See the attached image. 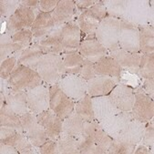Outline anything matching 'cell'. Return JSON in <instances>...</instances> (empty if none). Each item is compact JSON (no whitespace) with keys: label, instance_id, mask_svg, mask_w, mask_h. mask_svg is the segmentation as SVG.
I'll use <instances>...</instances> for the list:
<instances>
[{"label":"cell","instance_id":"obj_1","mask_svg":"<svg viewBox=\"0 0 154 154\" xmlns=\"http://www.w3.org/2000/svg\"><path fill=\"white\" fill-rule=\"evenodd\" d=\"M135 26H153V5L148 0H127L124 13L120 17Z\"/></svg>","mask_w":154,"mask_h":154},{"label":"cell","instance_id":"obj_2","mask_svg":"<svg viewBox=\"0 0 154 154\" xmlns=\"http://www.w3.org/2000/svg\"><path fill=\"white\" fill-rule=\"evenodd\" d=\"M37 71L45 83L50 86L57 85L65 76L62 55L44 54L38 62Z\"/></svg>","mask_w":154,"mask_h":154},{"label":"cell","instance_id":"obj_3","mask_svg":"<svg viewBox=\"0 0 154 154\" xmlns=\"http://www.w3.org/2000/svg\"><path fill=\"white\" fill-rule=\"evenodd\" d=\"M44 81L37 70L17 62L12 71L8 83L9 88L15 90L27 91L42 84Z\"/></svg>","mask_w":154,"mask_h":154},{"label":"cell","instance_id":"obj_4","mask_svg":"<svg viewBox=\"0 0 154 154\" xmlns=\"http://www.w3.org/2000/svg\"><path fill=\"white\" fill-rule=\"evenodd\" d=\"M120 29V19L107 17L97 28L96 39L109 51L112 52L119 48V36Z\"/></svg>","mask_w":154,"mask_h":154},{"label":"cell","instance_id":"obj_5","mask_svg":"<svg viewBox=\"0 0 154 154\" xmlns=\"http://www.w3.org/2000/svg\"><path fill=\"white\" fill-rule=\"evenodd\" d=\"M75 103L58 85L49 86V109L62 120L75 110Z\"/></svg>","mask_w":154,"mask_h":154},{"label":"cell","instance_id":"obj_6","mask_svg":"<svg viewBox=\"0 0 154 154\" xmlns=\"http://www.w3.org/2000/svg\"><path fill=\"white\" fill-rule=\"evenodd\" d=\"M20 119L24 133L37 149L48 140L44 128L37 119V115L31 111H28L20 116Z\"/></svg>","mask_w":154,"mask_h":154},{"label":"cell","instance_id":"obj_7","mask_svg":"<svg viewBox=\"0 0 154 154\" xmlns=\"http://www.w3.org/2000/svg\"><path fill=\"white\" fill-rule=\"evenodd\" d=\"M1 92L5 96V104L19 117L30 111L27 106L26 92L9 88L8 80L1 79Z\"/></svg>","mask_w":154,"mask_h":154},{"label":"cell","instance_id":"obj_8","mask_svg":"<svg viewBox=\"0 0 154 154\" xmlns=\"http://www.w3.org/2000/svg\"><path fill=\"white\" fill-rule=\"evenodd\" d=\"M49 86L43 82L34 88L26 91L28 109L35 115L49 109Z\"/></svg>","mask_w":154,"mask_h":154},{"label":"cell","instance_id":"obj_9","mask_svg":"<svg viewBox=\"0 0 154 154\" xmlns=\"http://www.w3.org/2000/svg\"><path fill=\"white\" fill-rule=\"evenodd\" d=\"M36 13L25 7H21L9 17L6 25V32L11 37L24 29H29L36 19Z\"/></svg>","mask_w":154,"mask_h":154},{"label":"cell","instance_id":"obj_10","mask_svg":"<svg viewBox=\"0 0 154 154\" xmlns=\"http://www.w3.org/2000/svg\"><path fill=\"white\" fill-rule=\"evenodd\" d=\"M119 48L132 53H140V37L138 26L120 19V29L119 36Z\"/></svg>","mask_w":154,"mask_h":154},{"label":"cell","instance_id":"obj_11","mask_svg":"<svg viewBox=\"0 0 154 154\" xmlns=\"http://www.w3.org/2000/svg\"><path fill=\"white\" fill-rule=\"evenodd\" d=\"M135 100L131 109V113L135 119L143 123L151 120L154 116V103L147 94L144 93L141 88L134 90Z\"/></svg>","mask_w":154,"mask_h":154},{"label":"cell","instance_id":"obj_12","mask_svg":"<svg viewBox=\"0 0 154 154\" xmlns=\"http://www.w3.org/2000/svg\"><path fill=\"white\" fill-rule=\"evenodd\" d=\"M64 93L75 102L87 94V80L79 75H65L57 84Z\"/></svg>","mask_w":154,"mask_h":154},{"label":"cell","instance_id":"obj_13","mask_svg":"<svg viewBox=\"0 0 154 154\" xmlns=\"http://www.w3.org/2000/svg\"><path fill=\"white\" fill-rule=\"evenodd\" d=\"M81 33V30L76 21H71L62 26V55L79 52L80 44L83 40Z\"/></svg>","mask_w":154,"mask_h":154},{"label":"cell","instance_id":"obj_14","mask_svg":"<svg viewBox=\"0 0 154 154\" xmlns=\"http://www.w3.org/2000/svg\"><path fill=\"white\" fill-rule=\"evenodd\" d=\"M133 119L131 111H120L100 121L99 124L110 138L115 140Z\"/></svg>","mask_w":154,"mask_h":154},{"label":"cell","instance_id":"obj_15","mask_svg":"<svg viewBox=\"0 0 154 154\" xmlns=\"http://www.w3.org/2000/svg\"><path fill=\"white\" fill-rule=\"evenodd\" d=\"M118 78L96 75L93 79L87 81V93L91 97L108 96L116 85L119 83Z\"/></svg>","mask_w":154,"mask_h":154},{"label":"cell","instance_id":"obj_16","mask_svg":"<svg viewBox=\"0 0 154 154\" xmlns=\"http://www.w3.org/2000/svg\"><path fill=\"white\" fill-rule=\"evenodd\" d=\"M109 96L120 111H131L135 100V93L132 88L119 82Z\"/></svg>","mask_w":154,"mask_h":154},{"label":"cell","instance_id":"obj_17","mask_svg":"<svg viewBox=\"0 0 154 154\" xmlns=\"http://www.w3.org/2000/svg\"><path fill=\"white\" fill-rule=\"evenodd\" d=\"M50 14L57 27H61L71 21H76L78 17L75 2L72 0H60Z\"/></svg>","mask_w":154,"mask_h":154},{"label":"cell","instance_id":"obj_18","mask_svg":"<svg viewBox=\"0 0 154 154\" xmlns=\"http://www.w3.org/2000/svg\"><path fill=\"white\" fill-rule=\"evenodd\" d=\"M37 119L44 128L48 138L57 140L59 134L62 132L63 120L58 118L50 109L38 114Z\"/></svg>","mask_w":154,"mask_h":154},{"label":"cell","instance_id":"obj_19","mask_svg":"<svg viewBox=\"0 0 154 154\" xmlns=\"http://www.w3.org/2000/svg\"><path fill=\"white\" fill-rule=\"evenodd\" d=\"M57 28L50 13L40 12L33 22L30 30L33 34V43L38 42Z\"/></svg>","mask_w":154,"mask_h":154},{"label":"cell","instance_id":"obj_20","mask_svg":"<svg viewBox=\"0 0 154 154\" xmlns=\"http://www.w3.org/2000/svg\"><path fill=\"white\" fill-rule=\"evenodd\" d=\"M146 123H143L138 119H131L128 125L124 128L119 136L115 139V140L123 142L128 145L136 146L140 143L142 140V136L144 133Z\"/></svg>","mask_w":154,"mask_h":154},{"label":"cell","instance_id":"obj_21","mask_svg":"<svg viewBox=\"0 0 154 154\" xmlns=\"http://www.w3.org/2000/svg\"><path fill=\"white\" fill-rule=\"evenodd\" d=\"M79 53L83 57V58L93 63L98 62L99 60L109 55V51L96 39V38L83 39L80 44Z\"/></svg>","mask_w":154,"mask_h":154},{"label":"cell","instance_id":"obj_22","mask_svg":"<svg viewBox=\"0 0 154 154\" xmlns=\"http://www.w3.org/2000/svg\"><path fill=\"white\" fill-rule=\"evenodd\" d=\"M109 56L119 64L122 70L125 69L132 74L139 73L140 53H132L119 48L115 51L109 52Z\"/></svg>","mask_w":154,"mask_h":154},{"label":"cell","instance_id":"obj_23","mask_svg":"<svg viewBox=\"0 0 154 154\" xmlns=\"http://www.w3.org/2000/svg\"><path fill=\"white\" fill-rule=\"evenodd\" d=\"M92 107L95 120L100 122L114 114L120 112V110L114 105L109 96H100L91 98Z\"/></svg>","mask_w":154,"mask_h":154},{"label":"cell","instance_id":"obj_24","mask_svg":"<svg viewBox=\"0 0 154 154\" xmlns=\"http://www.w3.org/2000/svg\"><path fill=\"white\" fill-rule=\"evenodd\" d=\"M62 26L56 28L49 35L39 40V47L41 48L44 54H57L62 55L63 44H62V34H61Z\"/></svg>","mask_w":154,"mask_h":154},{"label":"cell","instance_id":"obj_25","mask_svg":"<svg viewBox=\"0 0 154 154\" xmlns=\"http://www.w3.org/2000/svg\"><path fill=\"white\" fill-rule=\"evenodd\" d=\"M84 131L85 134H87L92 140H93L96 144L102 147L106 152L108 148L109 147L110 143L112 142L113 139L110 138L100 126L98 121H92L88 122L84 121Z\"/></svg>","mask_w":154,"mask_h":154},{"label":"cell","instance_id":"obj_26","mask_svg":"<svg viewBox=\"0 0 154 154\" xmlns=\"http://www.w3.org/2000/svg\"><path fill=\"white\" fill-rule=\"evenodd\" d=\"M43 56L44 53L38 43H32L28 48L20 52L16 57L17 58L18 63L37 70L38 62Z\"/></svg>","mask_w":154,"mask_h":154},{"label":"cell","instance_id":"obj_27","mask_svg":"<svg viewBox=\"0 0 154 154\" xmlns=\"http://www.w3.org/2000/svg\"><path fill=\"white\" fill-rule=\"evenodd\" d=\"M102 20L100 19L89 8L82 11L76 19L81 32L86 36L95 35L97 28Z\"/></svg>","mask_w":154,"mask_h":154},{"label":"cell","instance_id":"obj_28","mask_svg":"<svg viewBox=\"0 0 154 154\" xmlns=\"http://www.w3.org/2000/svg\"><path fill=\"white\" fill-rule=\"evenodd\" d=\"M96 75H104L120 79L122 69L117 61L109 55L104 57L94 64Z\"/></svg>","mask_w":154,"mask_h":154},{"label":"cell","instance_id":"obj_29","mask_svg":"<svg viewBox=\"0 0 154 154\" xmlns=\"http://www.w3.org/2000/svg\"><path fill=\"white\" fill-rule=\"evenodd\" d=\"M140 37V51L143 54H150L154 51V28L150 25L138 26Z\"/></svg>","mask_w":154,"mask_h":154},{"label":"cell","instance_id":"obj_30","mask_svg":"<svg viewBox=\"0 0 154 154\" xmlns=\"http://www.w3.org/2000/svg\"><path fill=\"white\" fill-rule=\"evenodd\" d=\"M0 127L14 129L21 133H24L20 117L6 104L3 107H0Z\"/></svg>","mask_w":154,"mask_h":154},{"label":"cell","instance_id":"obj_31","mask_svg":"<svg viewBox=\"0 0 154 154\" xmlns=\"http://www.w3.org/2000/svg\"><path fill=\"white\" fill-rule=\"evenodd\" d=\"M84 121L80 118V116L74 110L68 118L63 120L62 123V131L68 133L71 136L79 138L84 131Z\"/></svg>","mask_w":154,"mask_h":154},{"label":"cell","instance_id":"obj_32","mask_svg":"<svg viewBox=\"0 0 154 154\" xmlns=\"http://www.w3.org/2000/svg\"><path fill=\"white\" fill-rule=\"evenodd\" d=\"M56 141L59 154H79L78 138L62 131Z\"/></svg>","mask_w":154,"mask_h":154},{"label":"cell","instance_id":"obj_33","mask_svg":"<svg viewBox=\"0 0 154 154\" xmlns=\"http://www.w3.org/2000/svg\"><path fill=\"white\" fill-rule=\"evenodd\" d=\"M65 75H79L83 64L84 58L79 53L62 55Z\"/></svg>","mask_w":154,"mask_h":154},{"label":"cell","instance_id":"obj_34","mask_svg":"<svg viewBox=\"0 0 154 154\" xmlns=\"http://www.w3.org/2000/svg\"><path fill=\"white\" fill-rule=\"evenodd\" d=\"M75 111L80 116L83 121H95L91 97L88 93L82 99H80L79 101L75 103Z\"/></svg>","mask_w":154,"mask_h":154},{"label":"cell","instance_id":"obj_35","mask_svg":"<svg viewBox=\"0 0 154 154\" xmlns=\"http://www.w3.org/2000/svg\"><path fill=\"white\" fill-rule=\"evenodd\" d=\"M11 38L15 48L14 57H17L20 52H22L33 43V34L30 28L21 30V31L13 35Z\"/></svg>","mask_w":154,"mask_h":154},{"label":"cell","instance_id":"obj_36","mask_svg":"<svg viewBox=\"0 0 154 154\" xmlns=\"http://www.w3.org/2000/svg\"><path fill=\"white\" fill-rule=\"evenodd\" d=\"M79 154H107L106 150L96 144L87 134H82L78 138Z\"/></svg>","mask_w":154,"mask_h":154},{"label":"cell","instance_id":"obj_37","mask_svg":"<svg viewBox=\"0 0 154 154\" xmlns=\"http://www.w3.org/2000/svg\"><path fill=\"white\" fill-rule=\"evenodd\" d=\"M144 79H153L154 78V54L140 53L139 73Z\"/></svg>","mask_w":154,"mask_h":154},{"label":"cell","instance_id":"obj_38","mask_svg":"<svg viewBox=\"0 0 154 154\" xmlns=\"http://www.w3.org/2000/svg\"><path fill=\"white\" fill-rule=\"evenodd\" d=\"M12 146H14L20 154H33V153H38L36 151V147L31 143L26 137L25 133L17 132L14 141L12 143Z\"/></svg>","mask_w":154,"mask_h":154},{"label":"cell","instance_id":"obj_39","mask_svg":"<svg viewBox=\"0 0 154 154\" xmlns=\"http://www.w3.org/2000/svg\"><path fill=\"white\" fill-rule=\"evenodd\" d=\"M103 4L106 8L108 17L120 19L124 13L127 0H107L103 1Z\"/></svg>","mask_w":154,"mask_h":154},{"label":"cell","instance_id":"obj_40","mask_svg":"<svg viewBox=\"0 0 154 154\" xmlns=\"http://www.w3.org/2000/svg\"><path fill=\"white\" fill-rule=\"evenodd\" d=\"M14 54L15 48L11 36L7 32L2 33L1 38H0V60H1V62L14 56Z\"/></svg>","mask_w":154,"mask_h":154},{"label":"cell","instance_id":"obj_41","mask_svg":"<svg viewBox=\"0 0 154 154\" xmlns=\"http://www.w3.org/2000/svg\"><path fill=\"white\" fill-rule=\"evenodd\" d=\"M20 8V0H1L0 1V13L1 17L7 18L9 17Z\"/></svg>","mask_w":154,"mask_h":154},{"label":"cell","instance_id":"obj_42","mask_svg":"<svg viewBox=\"0 0 154 154\" xmlns=\"http://www.w3.org/2000/svg\"><path fill=\"white\" fill-rule=\"evenodd\" d=\"M136 146L128 145L113 140L107 149V154H132Z\"/></svg>","mask_w":154,"mask_h":154},{"label":"cell","instance_id":"obj_43","mask_svg":"<svg viewBox=\"0 0 154 154\" xmlns=\"http://www.w3.org/2000/svg\"><path fill=\"white\" fill-rule=\"evenodd\" d=\"M17 64V58L14 56L5 59L3 62H1V65H0V76H1V79L8 80Z\"/></svg>","mask_w":154,"mask_h":154},{"label":"cell","instance_id":"obj_44","mask_svg":"<svg viewBox=\"0 0 154 154\" xmlns=\"http://www.w3.org/2000/svg\"><path fill=\"white\" fill-rule=\"evenodd\" d=\"M140 143L146 145L149 148H151V150L153 149V144H154V125L153 120H149L146 123L144 133L142 136V140Z\"/></svg>","mask_w":154,"mask_h":154},{"label":"cell","instance_id":"obj_45","mask_svg":"<svg viewBox=\"0 0 154 154\" xmlns=\"http://www.w3.org/2000/svg\"><path fill=\"white\" fill-rule=\"evenodd\" d=\"M94 64L95 63L84 58L83 64H82V67H81V69H80V72L79 75L87 81L91 79H93L96 76Z\"/></svg>","mask_w":154,"mask_h":154},{"label":"cell","instance_id":"obj_46","mask_svg":"<svg viewBox=\"0 0 154 154\" xmlns=\"http://www.w3.org/2000/svg\"><path fill=\"white\" fill-rule=\"evenodd\" d=\"M37 149L38 150V153L40 154H59L57 141L50 140V139L45 141Z\"/></svg>","mask_w":154,"mask_h":154},{"label":"cell","instance_id":"obj_47","mask_svg":"<svg viewBox=\"0 0 154 154\" xmlns=\"http://www.w3.org/2000/svg\"><path fill=\"white\" fill-rule=\"evenodd\" d=\"M98 1L99 0H77V1H74L78 17L82 11L90 8L92 6H94Z\"/></svg>","mask_w":154,"mask_h":154},{"label":"cell","instance_id":"obj_48","mask_svg":"<svg viewBox=\"0 0 154 154\" xmlns=\"http://www.w3.org/2000/svg\"><path fill=\"white\" fill-rule=\"evenodd\" d=\"M89 9L101 20H103L104 18H106L108 17V13H107L106 8L103 4V1H100L99 0V1L94 6H92Z\"/></svg>","mask_w":154,"mask_h":154},{"label":"cell","instance_id":"obj_49","mask_svg":"<svg viewBox=\"0 0 154 154\" xmlns=\"http://www.w3.org/2000/svg\"><path fill=\"white\" fill-rule=\"evenodd\" d=\"M60 0H40L39 8L41 12L51 13L56 8Z\"/></svg>","mask_w":154,"mask_h":154},{"label":"cell","instance_id":"obj_50","mask_svg":"<svg viewBox=\"0 0 154 154\" xmlns=\"http://www.w3.org/2000/svg\"><path fill=\"white\" fill-rule=\"evenodd\" d=\"M20 6L32 9L36 15L38 16L41 11L39 8V1L38 0H20Z\"/></svg>","mask_w":154,"mask_h":154},{"label":"cell","instance_id":"obj_51","mask_svg":"<svg viewBox=\"0 0 154 154\" xmlns=\"http://www.w3.org/2000/svg\"><path fill=\"white\" fill-rule=\"evenodd\" d=\"M141 88L144 91L145 94H147L150 99L153 100V95H154V83H153V79H145Z\"/></svg>","mask_w":154,"mask_h":154},{"label":"cell","instance_id":"obj_52","mask_svg":"<svg viewBox=\"0 0 154 154\" xmlns=\"http://www.w3.org/2000/svg\"><path fill=\"white\" fill-rule=\"evenodd\" d=\"M0 153L1 154H17L19 152L12 145L0 143Z\"/></svg>","mask_w":154,"mask_h":154},{"label":"cell","instance_id":"obj_53","mask_svg":"<svg viewBox=\"0 0 154 154\" xmlns=\"http://www.w3.org/2000/svg\"><path fill=\"white\" fill-rule=\"evenodd\" d=\"M150 148L147 147L146 145L142 144V143H139L136 145L135 149H134V154H149V153H152V151L149 150Z\"/></svg>","mask_w":154,"mask_h":154}]
</instances>
